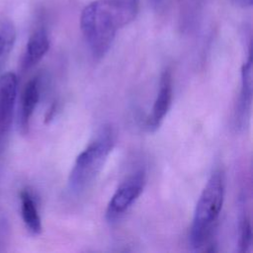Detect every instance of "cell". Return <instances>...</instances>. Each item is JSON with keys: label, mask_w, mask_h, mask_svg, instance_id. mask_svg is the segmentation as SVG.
I'll list each match as a JSON object with an SVG mask.
<instances>
[{"label": "cell", "mask_w": 253, "mask_h": 253, "mask_svg": "<svg viewBox=\"0 0 253 253\" xmlns=\"http://www.w3.org/2000/svg\"><path fill=\"white\" fill-rule=\"evenodd\" d=\"M252 56L251 53H249L247 60L243 63L241 68V89L234 110V124L237 128L246 126V122L249 119L252 103Z\"/></svg>", "instance_id": "cell-7"}, {"label": "cell", "mask_w": 253, "mask_h": 253, "mask_svg": "<svg viewBox=\"0 0 253 253\" xmlns=\"http://www.w3.org/2000/svg\"><path fill=\"white\" fill-rule=\"evenodd\" d=\"M137 12L138 0H97L83 9L80 27L95 58L109 51L118 30L133 21Z\"/></svg>", "instance_id": "cell-1"}, {"label": "cell", "mask_w": 253, "mask_h": 253, "mask_svg": "<svg viewBox=\"0 0 253 253\" xmlns=\"http://www.w3.org/2000/svg\"><path fill=\"white\" fill-rule=\"evenodd\" d=\"M173 98V79L169 68H166L160 77L159 88L153 103L150 115L146 119V128L149 131H155L162 124L167 115Z\"/></svg>", "instance_id": "cell-6"}, {"label": "cell", "mask_w": 253, "mask_h": 253, "mask_svg": "<svg viewBox=\"0 0 253 253\" xmlns=\"http://www.w3.org/2000/svg\"><path fill=\"white\" fill-rule=\"evenodd\" d=\"M21 215L28 230L38 235L42 230V218L39 213L37 202L29 190H22L20 193Z\"/></svg>", "instance_id": "cell-10"}, {"label": "cell", "mask_w": 253, "mask_h": 253, "mask_svg": "<svg viewBox=\"0 0 253 253\" xmlns=\"http://www.w3.org/2000/svg\"><path fill=\"white\" fill-rule=\"evenodd\" d=\"M145 182L146 176L143 170L132 173L122 182L107 206L106 218L108 221L118 219L132 206L142 193Z\"/></svg>", "instance_id": "cell-4"}, {"label": "cell", "mask_w": 253, "mask_h": 253, "mask_svg": "<svg viewBox=\"0 0 253 253\" xmlns=\"http://www.w3.org/2000/svg\"><path fill=\"white\" fill-rule=\"evenodd\" d=\"M252 244V230L250 219L246 214H243L239 223L238 233V251L241 253L249 251Z\"/></svg>", "instance_id": "cell-12"}, {"label": "cell", "mask_w": 253, "mask_h": 253, "mask_svg": "<svg viewBox=\"0 0 253 253\" xmlns=\"http://www.w3.org/2000/svg\"><path fill=\"white\" fill-rule=\"evenodd\" d=\"M16 28L9 20L0 21V72L2 71L16 42Z\"/></svg>", "instance_id": "cell-11"}, {"label": "cell", "mask_w": 253, "mask_h": 253, "mask_svg": "<svg viewBox=\"0 0 253 253\" xmlns=\"http://www.w3.org/2000/svg\"><path fill=\"white\" fill-rule=\"evenodd\" d=\"M18 92V77L14 72L0 75V141L8 133Z\"/></svg>", "instance_id": "cell-5"}, {"label": "cell", "mask_w": 253, "mask_h": 253, "mask_svg": "<svg viewBox=\"0 0 253 253\" xmlns=\"http://www.w3.org/2000/svg\"><path fill=\"white\" fill-rule=\"evenodd\" d=\"M116 142L114 129L104 126L97 137L77 156L68 177V190L81 195L88 190L103 169Z\"/></svg>", "instance_id": "cell-2"}, {"label": "cell", "mask_w": 253, "mask_h": 253, "mask_svg": "<svg viewBox=\"0 0 253 253\" xmlns=\"http://www.w3.org/2000/svg\"><path fill=\"white\" fill-rule=\"evenodd\" d=\"M40 81L38 77L31 79L23 89L18 113V127L22 134L29 131L30 122L40 101Z\"/></svg>", "instance_id": "cell-8"}, {"label": "cell", "mask_w": 253, "mask_h": 253, "mask_svg": "<svg viewBox=\"0 0 253 253\" xmlns=\"http://www.w3.org/2000/svg\"><path fill=\"white\" fill-rule=\"evenodd\" d=\"M153 1H154V3H155L156 5H159L163 0H153Z\"/></svg>", "instance_id": "cell-14"}, {"label": "cell", "mask_w": 253, "mask_h": 253, "mask_svg": "<svg viewBox=\"0 0 253 253\" xmlns=\"http://www.w3.org/2000/svg\"><path fill=\"white\" fill-rule=\"evenodd\" d=\"M224 176L215 170L208 180L198 200L190 229V243L199 249L209 241L224 200Z\"/></svg>", "instance_id": "cell-3"}, {"label": "cell", "mask_w": 253, "mask_h": 253, "mask_svg": "<svg viewBox=\"0 0 253 253\" xmlns=\"http://www.w3.org/2000/svg\"><path fill=\"white\" fill-rule=\"evenodd\" d=\"M49 48V39L44 29L35 31L26 45V50L23 56V67L29 69L38 64L45 55Z\"/></svg>", "instance_id": "cell-9"}, {"label": "cell", "mask_w": 253, "mask_h": 253, "mask_svg": "<svg viewBox=\"0 0 253 253\" xmlns=\"http://www.w3.org/2000/svg\"><path fill=\"white\" fill-rule=\"evenodd\" d=\"M231 1L241 7H247L252 5V0H231Z\"/></svg>", "instance_id": "cell-13"}]
</instances>
